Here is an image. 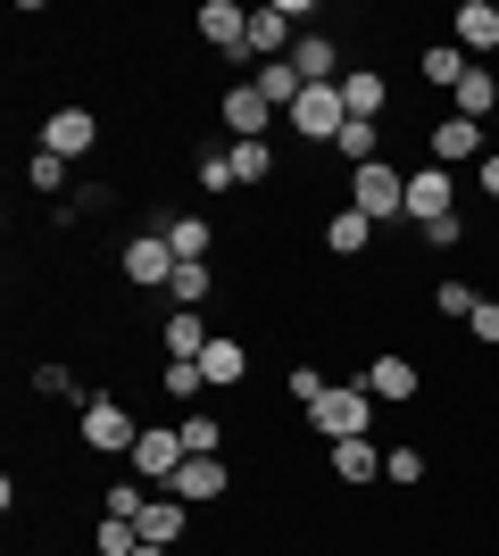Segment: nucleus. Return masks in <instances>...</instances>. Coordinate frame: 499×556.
I'll use <instances>...</instances> for the list:
<instances>
[{"mask_svg": "<svg viewBox=\"0 0 499 556\" xmlns=\"http://www.w3.org/2000/svg\"><path fill=\"white\" fill-rule=\"evenodd\" d=\"M475 150H483V125H466V116L433 125V159H475Z\"/></svg>", "mask_w": 499, "mask_h": 556, "instance_id": "obj_24", "label": "nucleus"}, {"mask_svg": "<svg viewBox=\"0 0 499 556\" xmlns=\"http://www.w3.org/2000/svg\"><path fill=\"white\" fill-rule=\"evenodd\" d=\"M125 457H134V473H142L150 490H166V482H175V465H184L191 448H184V432H175V424H150V432L125 448Z\"/></svg>", "mask_w": 499, "mask_h": 556, "instance_id": "obj_4", "label": "nucleus"}, {"mask_svg": "<svg viewBox=\"0 0 499 556\" xmlns=\"http://www.w3.org/2000/svg\"><path fill=\"white\" fill-rule=\"evenodd\" d=\"M134 556H166V548H134Z\"/></svg>", "mask_w": 499, "mask_h": 556, "instance_id": "obj_41", "label": "nucleus"}, {"mask_svg": "<svg viewBox=\"0 0 499 556\" xmlns=\"http://www.w3.org/2000/svg\"><path fill=\"white\" fill-rule=\"evenodd\" d=\"M134 532H142V548H175V540H184V498H150V507L134 515Z\"/></svg>", "mask_w": 499, "mask_h": 556, "instance_id": "obj_13", "label": "nucleus"}, {"mask_svg": "<svg viewBox=\"0 0 499 556\" xmlns=\"http://www.w3.org/2000/svg\"><path fill=\"white\" fill-rule=\"evenodd\" d=\"M341 125H350L341 84H309V92L291 100V134H300V141H341Z\"/></svg>", "mask_w": 499, "mask_h": 556, "instance_id": "obj_2", "label": "nucleus"}, {"mask_svg": "<svg viewBox=\"0 0 499 556\" xmlns=\"http://www.w3.org/2000/svg\"><path fill=\"white\" fill-rule=\"evenodd\" d=\"M92 141H100V116L92 109H50V125H42L50 159H92Z\"/></svg>", "mask_w": 499, "mask_h": 556, "instance_id": "obj_7", "label": "nucleus"}, {"mask_svg": "<svg viewBox=\"0 0 499 556\" xmlns=\"http://www.w3.org/2000/svg\"><path fill=\"white\" fill-rule=\"evenodd\" d=\"M142 548V532L125 523V515H100V532H92V556H134Z\"/></svg>", "mask_w": 499, "mask_h": 556, "instance_id": "obj_26", "label": "nucleus"}, {"mask_svg": "<svg viewBox=\"0 0 499 556\" xmlns=\"http://www.w3.org/2000/svg\"><path fill=\"white\" fill-rule=\"evenodd\" d=\"M458 42H466V50H499V9H491V0H458Z\"/></svg>", "mask_w": 499, "mask_h": 556, "instance_id": "obj_14", "label": "nucleus"}, {"mask_svg": "<svg viewBox=\"0 0 499 556\" xmlns=\"http://www.w3.org/2000/svg\"><path fill=\"white\" fill-rule=\"evenodd\" d=\"M483 191L499 200V159H491V150H483Z\"/></svg>", "mask_w": 499, "mask_h": 556, "instance_id": "obj_40", "label": "nucleus"}, {"mask_svg": "<svg viewBox=\"0 0 499 556\" xmlns=\"http://www.w3.org/2000/svg\"><path fill=\"white\" fill-rule=\"evenodd\" d=\"M175 432H184V448H191V457H216V416H184Z\"/></svg>", "mask_w": 499, "mask_h": 556, "instance_id": "obj_32", "label": "nucleus"}, {"mask_svg": "<svg viewBox=\"0 0 499 556\" xmlns=\"http://www.w3.org/2000/svg\"><path fill=\"white\" fill-rule=\"evenodd\" d=\"M475 282H441V316H475Z\"/></svg>", "mask_w": 499, "mask_h": 556, "instance_id": "obj_36", "label": "nucleus"}, {"mask_svg": "<svg viewBox=\"0 0 499 556\" xmlns=\"http://www.w3.org/2000/svg\"><path fill=\"white\" fill-rule=\"evenodd\" d=\"M159 232L184 266H209V225H200V216H159Z\"/></svg>", "mask_w": 499, "mask_h": 556, "instance_id": "obj_16", "label": "nucleus"}, {"mask_svg": "<svg viewBox=\"0 0 499 556\" xmlns=\"http://www.w3.org/2000/svg\"><path fill=\"white\" fill-rule=\"evenodd\" d=\"M291 17H309V0H266V9H250V50L259 59H291Z\"/></svg>", "mask_w": 499, "mask_h": 556, "instance_id": "obj_5", "label": "nucleus"}, {"mask_svg": "<svg viewBox=\"0 0 499 556\" xmlns=\"http://www.w3.org/2000/svg\"><path fill=\"white\" fill-rule=\"evenodd\" d=\"M333 473H341V482H383V457H375V441H333Z\"/></svg>", "mask_w": 499, "mask_h": 556, "instance_id": "obj_18", "label": "nucleus"}, {"mask_svg": "<svg viewBox=\"0 0 499 556\" xmlns=\"http://www.w3.org/2000/svg\"><path fill=\"white\" fill-rule=\"evenodd\" d=\"M200 184L209 191H234L241 175H234V150H209V159H200Z\"/></svg>", "mask_w": 499, "mask_h": 556, "instance_id": "obj_33", "label": "nucleus"}, {"mask_svg": "<svg viewBox=\"0 0 499 556\" xmlns=\"http://www.w3.org/2000/svg\"><path fill=\"white\" fill-rule=\"evenodd\" d=\"M341 100H350V116H366V125H375L383 100H391V84H383L375 67H358V75H341Z\"/></svg>", "mask_w": 499, "mask_h": 556, "instance_id": "obj_19", "label": "nucleus"}, {"mask_svg": "<svg viewBox=\"0 0 499 556\" xmlns=\"http://www.w3.org/2000/svg\"><path fill=\"white\" fill-rule=\"evenodd\" d=\"M291 67H300V84H341V75H333V42H325V34H300V42H291Z\"/></svg>", "mask_w": 499, "mask_h": 556, "instance_id": "obj_21", "label": "nucleus"}, {"mask_svg": "<svg viewBox=\"0 0 499 556\" xmlns=\"http://www.w3.org/2000/svg\"><path fill=\"white\" fill-rule=\"evenodd\" d=\"M309 424L325 432V441H366V424H375V399H366V382H333V391L309 407Z\"/></svg>", "mask_w": 499, "mask_h": 556, "instance_id": "obj_1", "label": "nucleus"}, {"mask_svg": "<svg viewBox=\"0 0 499 556\" xmlns=\"http://www.w3.org/2000/svg\"><path fill=\"white\" fill-rule=\"evenodd\" d=\"M408 216H416V225L458 216V208H450V166H416V175H408Z\"/></svg>", "mask_w": 499, "mask_h": 556, "instance_id": "obj_8", "label": "nucleus"}, {"mask_svg": "<svg viewBox=\"0 0 499 556\" xmlns=\"http://www.w3.org/2000/svg\"><path fill=\"white\" fill-rule=\"evenodd\" d=\"M333 391V382H325V374H316V366H291V399H300V407H316V399H325Z\"/></svg>", "mask_w": 499, "mask_h": 556, "instance_id": "obj_34", "label": "nucleus"}, {"mask_svg": "<svg viewBox=\"0 0 499 556\" xmlns=\"http://www.w3.org/2000/svg\"><path fill=\"white\" fill-rule=\"evenodd\" d=\"M466 325H475V341H491V349H499V300H483L475 316H466Z\"/></svg>", "mask_w": 499, "mask_h": 556, "instance_id": "obj_39", "label": "nucleus"}, {"mask_svg": "<svg viewBox=\"0 0 499 556\" xmlns=\"http://www.w3.org/2000/svg\"><path fill=\"white\" fill-rule=\"evenodd\" d=\"M458 75H466V50H458V42L425 50V84H450V92H458Z\"/></svg>", "mask_w": 499, "mask_h": 556, "instance_id": "obj_28", "label": "nucleus"}, {"mask_svg": "<svg viewBox=\"0 0 499 556\" xmlns=\"http://www.w3.org/2000/svg\"><path fill=\"white\" fill-rule=\"evenodd\" d=\"M250 84H259V92H266V100H275V109H284V116H291V100L309 92V84H300V67H291V59H266V67H259V75H250Z\"/></svg>", "mask_w": 499, "mask_h": 556, "instance_id": "obj_22", "label": "nucleus"}, {"mask_svg": "<svg viewBox=\"0 0 499 556\" xmlns=\"http://www.w3.org/2000/svg\"><path fill=\"white\" fill-rule=\"evenodd\" d=\"M366 399H416V366L408 357H375L366 366Z\"/></svg>", "mask_w": 499, "mask_h": 556, "instance_id": "obj_20", "label": "nucleus"}, {"mask_svg": "<svg viewBox=\"0 0 499 556\" xmlns=\"http://www.w3.org/2000/svg\"><path fill=\"white\" fill-rule=\"evenodd\" d=\"M166 498H184V507L225 498V457H184V465H175V482H166Z\"/></svg>", "mask_w": 499, "mask_h": 556, "instance_id": "obj_11", "label": "nucleus"}, {"mask_svg": "<svg viewBox=\"0 0 499 556\" xmlns=\"http://www.w3.org/2000/svg\"><path fill=\"white\" fill-rule=\"evenodd\" d=\"M416 473H425V457H416V448H391V457H383V482H416Z\"/></svg>", "mask_w": 499, "mask_h": 556, "instance_id": "obj_35", "label": "nucleus"}, {"mask_svg": "<svg viewBox=\"0 0 499 556\" xmlns=\"http://www.w3.org/2000/svg\"><path fill=\"white\" fill-rule=\"evenodd\" d=\"M266 116H275V100H266L259 84H234V92H225V125H234V141H266Z\"/></svg>", "mask_w": 499, "mask_h": 556, "instance_id": "obj_12", "label": "nucleus"}, {"mask_svg": "<svg viewBox=\"0 0 499 556\" xmlns=\"http://www.w3.org/2000/svg\"><path fill=\"white\" fill-rule=\"evenodd\" d=\"M59 184H67V159H50V150H42V159H34V191H59Z\"/></svg>", "mask_w": 499, "mask_h": 556, "instance_id": "obj_37", "label": "nucleus"}, {"mask_svg": "<svg viewBox=\"0 0 499 556\" xmlns=\"http://www.w3.org/2000/svg\"><path fill=\"white\" fill-rule=\"evenodd\" d=\"M200 34L241 59V50H250V9H241V0H200Z\"/></svg>", "mask_w": 499, "mask_h": 556, "instance_id": "obj_10", "label": "nucleus"}, {"mask_svg": "<svg viewBox=\"0 0 499 556\" xmlns=\"http://www.w3.org/2000/svg\"><path fill=\"white\" fill-rule=\"evenodd\" d=\"M84 441L117 457V448H134V441H142V432H134V416H125L117 399H92V407H84Z\"/></svg>", "mask_w": 499, "mask_h": 556, "instance_id": "obj_9", "label": "nucleus"}, {"mask_svg": "<svg viewBox=\"0 0 499 556\" xmlns=\"http://www.w3.org/2000/svg\"><path fill=\"white\" fill-rule=\"evenodd\" d=\"M366 241H375V216H358V208H341V216L325 225V250H333V257H358Z\"/></svg>", "mask_w": 499, "mask_h": 556, "instance_id": "obj_23", "label": "nucleus"}, {"mask_svg": "<svg viewBox=\"0 0 499 556\" xmlns=\"http://www.w3.org/2000/svg\"><path fill=\"white\" fill-rule=\"evenodd\" d=\"M200 382H209L200 357H166V399H200Z\"/></svg>", "mask_w": 499, "mask_h": 556, "instance_id": "obj_29", "label": "nucleus"}, {"mask_svg": "<svg viewBox=\"0 0 499 556\" xmlns=\"http://www.w3.org/2000/svg\"><path fill=\"white\" fill-rule=\"evenodd\" d=\"M159 341H166V349H175V357H200V349H209V341H216V332H209V325H200V316H191V307H175V316H166V332H159Z\"/></svg>", "mask_w": 499, "mask_h": 556, "instance_id": "obj_25", "label": "nucleus"}, {"mask_svg": "<svg viewBox=\"0 0 499 556\" xmlns=\"http://www.w3.org/2000/svg\"><path fill=\"white\" fill-rule=\"evenodd\" d=\"M34 391H42V399H67L75 382H67V366H34Z\"/></svg>", "mask_w": 499, "mask_h": 556, "instance_id": "obj_38", "label": "nucleus"}, {"mask_svg": "<svg viewBox=\"0 0 499 556\" xmlns=\"http://www.w3.org/2000/svg\"><path fill=\"white\" fill-rule=\"evenodd\" d=\"M166 291H175V307H200V300H209V266H175Z\"/></svg>", "mask_w": 499, "mask_h": 556, "instance_id": "obj_30", "label": "nucleus"}, {"mask_svg": "<svg viewBox=\"0 0 499 556\" xmlns=\"http://www.w3.org/2000/svg\"><path fill=\"white\" fill-rule=\"evenodd\" d=\"M450 100H458V116H466V125H483V116L499 109V84H491V67H466Z\"/></svg>", "mask_w": 499, "mask_h": 556, "instance_id": "obj_15", "label": "nucleus"}, {"mask_svg": "<svg viewBox=\"0 0 499 556\" xmlns=\"http://www.w3.org/2000/svg\"><path fill=\"white\" fill-rule=\"evenodd\" d=\"M350 208L358 216H375V225H383V216H408V175H400V166H358V175H350Z\"/></svg>", "mask_w": 499, "mask_h": 556, "instance_id": "obj_3", "label": "nucleus"}, {"mask_svg": "<svg viewBox=\"0 0 499 556\" xmlns=\"http://www.w3.org/2000/svg\"><path fill=\"white\" fill-rule=\"evenodd\" d=\"M234 175L241 184H266V175H275V150H266V141H234Z\"/></svg>", "mask_w": 499, "mask_h": 556, "instance_id": "obj_27", "label": "nucleus"}, {"mask_svg": "<svg viewBox=\"0 0 499 556\" xmlns=\"http://www.w3.org/2000/svg\"><path fill=\"white\" fill-rule=\"evenodd\" d=\"M142 507H150V498H142V482H109V498H100V515H125V523H134Z\"/></svg>", "mask_w": 499, "mask_h": 556, "instance_id": "obj_31", "label": "nucleus"}, {"mask_svg": "<svg viewBox=\"0 0 499 556\" xmlns=\"http://www.w3.org/2000/svg\"><path fill=\"white\" fill-rule=\"evenodd\" d=\"M175 266H184V257L166 250V232H134V241H125V282L166 291V282H175Z\"/></svg>", "mask_w": 499, "mask_h": 556, "instance_id": "obj_6", "label": "nucleus"}, {"mask_svg": "<svg viewBox=\"0 0 499 556\" xmlns=\"http://www.w3.org/2000/svg\"><path fill=\"white\" fill-rule=\"evenodd\" d=\"M200 374H209L216 391H225V382H241V374H250V349H241V341H225V332H216V341L200 349Z\"/></svg>", "mask_w": 499, "mask_h": 556, "instance_id": "obj_17", "label": "nucleus"}]
</instances>
